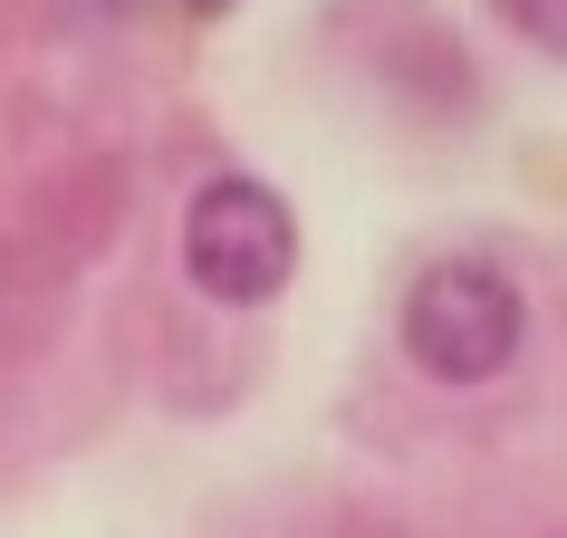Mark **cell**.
Returning <instances> with one entry per match:
<instances>
[{"label": "cell", "mask_w": 567, "mask_h": 538, "mask_svg": "<svg viewBox=\"0 0 567 538\" xmlns=\"http://www.w3.org/2000/svg\"><path fill=\"white\" fill-rule=\"evenodd\" d=\"M174 10H231V0H174Z\"/></svg>", "instance_id": "4"}, {"label": "cell", "mask_w": 567, "mask_h": 538, "mask_svg": "<svg viewBox=\"0 0 567 538\" xmlns=\"http://www.w3.org/2000/svg\"><path fill=\"white\" fill-rule=\"evenodd\" d=\"M96 10H145V0H96Z\"/></svg>", "instance_id": "5"}, {"label": "cell", "mask_w": 567, "mask_h": 538, "mask_svg": "<svg viewBox=\"0 0 567 538\" xmlns=\"http://www.w3.org/2000/svg\"><path fill=\"white\" fill-rule=\"evenodd\" d=\"M529 49H567V0H491Z\"/></svg>", "instance_id": "3"}, {"label": "cell", "mask_w": 567, "mask_h": 538, "mask_svg": "<svg viewBox=\"0 0 567 538\" xmlns=\"http://www.w3.org/2000/svg\"><path fill=\"white\" fill-rule=\"evenodd\" d=\"M183 269L221 308H269L289 289V269H299V211L260 174H212L183 203Z\"/></svg>", "instance_id": "2"}, {"label": "cell", "mask_w": 567, "mask_h": 538, "mask_svg": "<svg viewBox=\"0 0 567 538\" xmlns=\"http://www.w3.org/2000/svg\"><path fill=\"white\" fill-rule=\"evenodd\" d=\"M519 337H529V299L491 260H433L404 289V356L433 385H491L519 356Z\"/></svg>", "instance_id": "1"}]
</instances>
